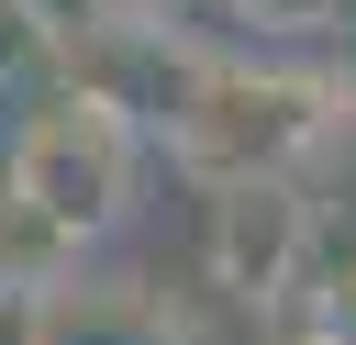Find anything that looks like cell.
<instances>
[{"label": "cell", "instance_id": "cell-4", "mask_svg": "<svg viewBox=\"0 0 356 345\" xmlns=\"http://www.w3.org/2000/svg\"><path fill=\"white\" fill-rule=\"evenodd\" d=\"M56 67H67L78 89H100V100H122V111H134V122L156 134V122L178 111V89L200 78V45H178V33L156 22V11H111V22H100L89 45H67Z\"/></svg>", "mask_w": 356, "mask_h": 345}, {"label": "cell", "instance_id": "cell-5", "mask_svg": "<svg viewBox=\"0 0 356 345\" xmlns=\"http://www.w3.org/2000/svg\"><path fill=\"white\" fill-rule=\"evenodd\" d=\"M78 256H89V245L0 167V289H11V300H56V289L78 278Z\"/></svg>", "mask_w": 356, "mask_h": 345}, {"label": "cell", "instance_id": "cell-2", "mask_svg": "<svg viewBox=\"0 0 356 345\" xmlns=\"http://www.w3.org/2000/svg\"><path fill=\"white\" fill-rule=\"evenodd\" d=\"M78 245H100V234H122L134 223V178H145V122L122 111V100H100V89H56V100H33L22 122H11V156H0Z\"/></svg>", "mask_w": 356, "mask_h": 345}, {"label": "cell", "instance_id": "cell-10", "mask_svg": "<svg viewBox=\"0 0 356 345\" xmlns=\"http://www.w3.org/2000/svg\"><path fill=\"white\" fill-rule=\"evenodd\" d=\"M0 345H44V300H11L0 289Z\"/></svg>", "mask_w": 356, "mask_h": 345}, {"label": "cell", "instance_id": "cell-6", "mask_svg": "<svg viewBox=\"0 0 356 345\" xmlns=\"http://www.w3.org/2000/svg\"><path fill=\"white\" fill-rule=\"evenodd\" d=\"M278 334V300H256V289H234V278H178V289H156V345H267Z\"/></svg>", "mask_w": 356, "mask_h": 345}, {"label": "cell", "instance_id": "cell-11", "mask_svg": "<svg viewBox=\"0 0 356 345\" xmlns=\"http://www.w3.org/2000/svg\"><path fill=\"white\" fill-rule=\"evenodd\" d=\"M267 345H334V334H323V323H289V334H267Z\"/></svg>", "mask_w": 356, "mask_h": 345}, {"label": "cell", "instance_id": "cell-8", "mask_svg": "<svg viewBox=\"0 0 356 345\" xmlns=\"http://www.w3.org/2000/svg\"><path fill=\"white\" fill-rule=\"evenodd\" d=\"M245 22H267V33H334L356 0H234Z\"/></svg>", "mask_w": 356, "mask_h": 345}, {"label": "cell", "instance_id": "cell-1", "mask_svg": "<svg viewBox=\"0 0 356 345\" xmlns=\"http://www.w3.org/2000/svg\"><path fill=\"white\" fill-rule=\"evenodd\" d=\"M345 111H356L345 78H300V67H256V56H200V78L178 89V111L156 134L211 189V178H300V156Z\"/></svg>", "mask_w": 356, "mask_h": 345}, {"label": "cell", "instance_id": "cell-7", "mask_svg": "<svg viewBox=\"0 0 356 345\" xmlns=\"http://www.w3.org/2000/svg\"><path fill=\"white\" fill-rule=\"evenodd\" d=\"M33 11V33H44V56H67V45H89L111 11H134V0H22Z\"/></svg>", "mask_w": 356, "mask_h": 345}, {"label": "cell", "instance_id": "cell-3", "mask_svg": "<svg viewBox=\"0 0 356 345\" xmlns=\"http://www.w3.org/2000/svg\"><path fill=\"white\" fill-rule=\"evenodd\" d=\"M200 267L256 289V300H300V278H312V200H300V178H211Z\"/></svg>", "mask_w": 356, "mask_h": 345}, {"label": "cell", "instance_id": "cell-9", "mask_svg": "<svg viewBox=\"0 0 356 345\" xmlns=\"http://www.w3.org/2000/svg\"><path fill=\"white\" fill-rule=\"evenodd\" d=\"M11 67H44V33H33L22 0H0V78H11Z\"/></svg>", "mask_w": 356, "mask_h": 345}]
</instances>
